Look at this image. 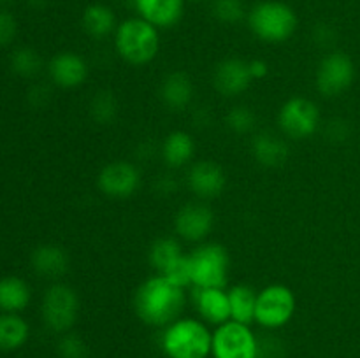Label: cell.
I'll list each match as a JSON object with an SVG mask.
<instances>
[{"instance_id": "obj_1", "label": "cell", "mask_w": 360, "mask_h": 358, "mask_svg": "<svg viewBox=\"0 0 360 358\" xmlns=\"http://www.w3.org/2000/svg\"><path fill=\"white\" fill-rule=\"evenodd\" d=\"M185 304L183 288L176 286L164 276L144 281L134 298L137 316L153 326L171 325L178 319Z\"/></svg>"}, {"instance_id": "obj_2", "label": "cell", "mask_w": 360, "mask_h": 358, "mask_svg": "<svg viewBox=\"0 0 360 358\" xmlns=\"http://www.w3.org/2000/svg\"><path fill=\"white\" fill-rule=\"evenodd\" d=\"M162 347L169 358H206L213 347V336L197 319H176L167 325Z\"/></svg>"}, {"instance_id": "obj_3", "label": "cell", "mask_w": 360, "mask_h": 358, "mask_svg": "<svg viewBox=\"0 0 360 358\" xmlns=\"http://www.w3.org/2000/svg\"><path fill=\"white\" fill-rule=\"evenodd\" d=\"M116 49L129 63L144 65L158 53L157 27L143 18L123 21L116 30Z\"/></svg>"}, {"instance_id": "obj_4", "label": "cell", "mask_w": 360, "mask_h": 358, "mask_svg": "<svg viewBox=\"0 0 360 358\" xmlns=\"http://www.w3.org/2000/svg\"><path fill=\"white\" fill-rule=\"evenodd\" d=\"M250 28L257 37L267 42H283L297 27L295 13L283 2H260L248 16Z\"/></svg>"}, {"instance_id": "obj_5", "label": "cell", "mask_w": 360, "mask_h": 358, "mask_svg": "<svg viewBox=\"0 0 360 358\" xmlns=\"http://www.w3.org/2000/svg\"><path fill=\"white\" fill-rule=\"evenodd\" d=\"M192 284L195 288H224L227 283L229 255L220 244H204L190 255Z\"/></svg>"}, {"instance_id": "obj_6", "label": "cell", "mask_w": 360, "mask_h": 358, "mask_svg": "<svg viewBox=\"0 0 360 358\" xmlns=\"http://www.w3.org/2000/svg\"><path fill=\"white\" fill-rule=\"evenodd\" d=\"M211 351L214 358H257L259 340L248 325L231 319L213 333Z\"/></svg>"}, {"instance_id": "obj_7", "label": "cell", "mask_w": 360, "mask_h": 358, "mask_svg": "<svg viewBox=\"0 0 360 358\" xmlns=\"http://www.w3.org/2000/svg\"><path fill=\"white\" fill-rule=\"evenodd\" d=\"M295 311L294 291L283 284H271L257 295L255 319L266 329H278L290 321Z\"/></svg>"}, {"instance_id": "obj_8", "label": "cell", "mask_w": 360, "mask_h": 358, "mask_svg": "<svg viewBox=\"0 0 360 358\" xmlns=\"http://www.w3.org/2000/svg\"><path fill=\"white\" fill-rule=\"evenodd\" d=\"M79 302L72 288L67 284H53L44 295L42 316L53 332H67L76 323Z\"/></svg>"}, {"instance_id": "obj_9", "label": "cell", "mask_w": 360, "mask_h": 358, "mask_svg": "<svg viewBox=\"0 0 360 358\" xmlns=\"http://www.w3.org/2000/svg\"><path fill=\"white\" fill-rule=\"evenodd\" d=\"M280 126L285 135L304 139L315 133L320 123V111L309 98H290L280 111Z\"/></svg>"}, {"instance_id": "obj_10", "label": "cell", "mask_w": 360, "mask_h": 358, "mask_svg": "<svg viewBox=\"0 0 360 358\" xmlns=\"http://www.w3.org/2000/svg\"><path fill=\"white\" fill-rule=\"evenodd\" d=\"M355 76L354 62L345 53H330L316 70V88L326 97H334L347 90Z\"/></svg>"}, {"instance_id": "obj_11", "label": "cell", "mask_w": 360, "mask_h": 358, "mask_svg": "<svg viewBox=\"0 0 360 358\" xmlns=\"http://www.w3.org/2000/svg\"><path fill=\"white\" fill-rule=\"evenodd\" d=\"M139 171L129 161H112L102 168L98 188L112 199H127L139 186Z\"/></svg>"}, {"instance_id": "obj_12", "label": "cell", "mask_w": 360, "mask_h": 358, "mask_svg": "<svg viewBox=\"0 0 360 358\" xmlns=\"http://www.w3.org/2000/svg\"><path fill=\"white\" fill-rule=\"evenodd\" d=\"M252 79L250 63L239 58H229L218 63L213 76L214 88L225 97H236V95L243 93L250 86Z\"/></svg>"}, {"instance_id": "obj_13", "label": "cell", "mask_w": 360, "mask_h": 358, "mask_svg": "<svg viewBox=\"0 0 360 358\" xmlns=\"http://www.w3.org/2000/svg\"><path fill=\"white\" fill-rule=\"evenodd\" d=\"M176 232L186 241H200L213 227V213L204 204H186L176 216Z\"/></svg>"}, {"instance_id": "obj_14", "label": "cell", "mask_w": 360, "mask_h": 358, "mask_svg": "<svg viewBox=\"0 0 360 358\" xmlns=\"http://www.w3.org/2000/svg\"><path fill=\"white\" fill-rule=\"evenodd\" d=\"M195 304L206 321L218 326L231 321V298L224 288H195Z\"/></svg>"}, {"instance_id": "obj_15", "label": "cell", "mask_w": 360, "mask_h": 358, "mask_svg": "<svg viewBox=\"0 0 360 358\" xmlns=\"http://www.w3.org/2000/svg\"><path fill=\"white\" fill-rule=\"evenodd\" d=\"M188 186L202 199L217 197L225 186V174L220 165L213 161H199L188 172Z\"/></svg>"}, {"instance_id": "obj_16", "label": "cell", "mask_w": 360, "mask_h": 358, "mask_svg": "<svg viewBox=\"0 0 360 358\" xmlns=\"http://www.w3.org/2000/svg\"><path fill=\"white\" fill-rule=\"evenodd\" d=\"M51 79L62 88L79 86L86 79V63L76 53H60L49 63Z\"/></svg>"}, {"instance_id": "obj_17", "label": "cell", "mask_w": 360, "mask_h": 358, "mask_svg": "<svg viewBox=\"0 0 360 358\" xmlns=\"http://www.w3.org/2000/svg\"><path fill=\"white\" fill-rule=\"evenodd\" d=\"M143 20L153 27H172L183 14V0H136Z\"/></svg>"}, {"instance_id": "obj_18", "label": "cell", "mask_w": 360, "mask_h": 358, "mask_svg": "<svg viewBox=\"0 0 360 358\" xmlns=\"http://www.w3.org/2000/svg\"><path fill=\"white\" fill-rule=\"evenodd\" d=\"M32 267L41 276L56 279V277H62L69 270V256L60 246H39L34 255H32Z\"/></svg>"}, {"instance_id": "obj_19", "label": "cell", "mask_w": 360, "mask_h": 358, "mask_svg": "<svg viewBox=\"0 0 360 358\" xmlns=\"http://www.w3.org/2000/svg\"><path fill=\"white\" fill-rule=\"evenodd\" d=\"M162 100L171 109H185L193 95L192 79L185 72H172L164 79L160 88Z\"/></svg>"}, {"instance_id": "obj_20", "label": "cell", "mask_w": 360, "mask_h": 358, "mask_svg": "<svg viewBox=\"0 0 360 358\" xmlns=\"http://www.w3.org/2000/svg\"><path fill=\"white\" fill-rule=\"evenodd\" d=\"M253 154L257 160L266 167H278L283 165L288 157L287 144L278 139L273 133H260L253 139Z\"/></svg>"}, {"instance_id": "obj_21", "label": "cell", "mask_w": 360, "mask_h": 358, "mask_svg": "<svg viewBox=\"0 0 360 358\" xmlns=\"http://www.w3.org/2000/svg\"><path fill=\"white\" fill-rule=\"evenodd\" d=\"M83 28L94 39H104L115 28V14L108 6L91 4L83 13Z\"/></svg>"}, {"instance_id": "obj_22", "label": "cell", "mask_w": 360, "mask_h": 358, "mask_svg": "<svg viewBox=\"0 0 360 358\" xmlns=\"http://www.w3.org/2000/svg\"><path fill=\"white\" fill-rule=\"evenodd\" d=\"M231 298V319L238 323H250L255 319V307H257V293L253 288L246 284H238L229 293Z\"/></svg>"}, {"instance_id": "obj_23", "label": "cell", "mask_w": 360, "mask_h": 358, "mask_svg": "<svg viewBox=\"0 0 360 358\" xmlns=\"http://www.w3.org/2000/svg\"><path fill=\"white\" fill-rule=\"evenodd\" d=\"M30 300V290L20 277H4L0 279V309L16 312L27 307Z\"/></svg>"}, {"instance_id": "obj_24", "label": "cell", "mask_w": 360, "mask_h": 358, "mask_svg": "<svg viewBox=\"0 0 360 358\" xmlns=\"http://www.w3.org/2000/svg\"><path fill=\"white\" fill-rule=\"evenodd\" d=\"M28 339V325L14 314L0 316V350L11 351L23 346Z\"/></svg>"}, {"instance_id": "obj_25", "label": "cell", "mask_w": 360, "mask_h": 358, "mask_svg": "<svg viewBox=\"0 0 360 358\" xmlns=\"http://www.w3.org/2000/svg\"><path fill=\"white\" fill-rule=\"evenodd\" d=\"M193 154V140L186 132H172L165 139L164 158L171 167L188 164Z\"/></svg>"}, {"instance_id": "obj_26", "label": "cell", "mask_w": 360, "mask_h": 358, "mask_svg": "<svg viewBox=\"0 0 360 358\" xmlns=\"http://www.w3.org/2000/svg\"><path fill=\"white\" fill-rule=\"evenodd\" d=\"M181 255V248L174 239H158L151 248V263L158 272L164 274Z\"/></svg>"}, {"instance_id": "obj_27", "label": "cell", "mask_w": 360, "mask_h": 358, "mask_svg": "<svg viewBox=\"0 0 360 358\" xmlns=\"http://www.w3.org/2000/svg\"><path fill=\"white\" fill-rule=\"evenodd\" d=\"M42 60L34 49L30 48H21L14 51L13 58H11V67L16 74L23 77H32L41 70Z\"/></svg>"}, {"instance_id": "obj_28", "label": "cell", "mask_w": 360, "mask_h": 358, "mask_svg": "<svg viewBox=\"0 0 360 358\" xmlns=\"http://www.w3.org/2000/svg\"><path fill=\"white\" fill-rule=\"evenodd\" d=\"M116 109H118V105H116L115 97H112V93H108V91L95 95L90 105L91 116L98 123H111L116 116Z\"/></svg>"}, {"instance_id": "obj_29", "label": "cell", "mask_w": 360, "mask_h": 358, "mask_svg": "<svg viewBox=\"0 0 360 358\" xmlns=\"http://www.w3.org/2000/svg\"><path fill=\"white\" fill-rule=\"evenodd\" d=\"M165 279L171 281L176 286L183 288L186 284H192V262H190V255H181L164 274Z\"/></svg>"}, {"instance_id": "obj_30", "label": "cell", "mask_w": 360, "mask_h": 358, "mask_svg": "<svg viewBox=\"0 0 360 358\" xmlns=\"http://www.w3.org/2000/svg\"><path fill=\"white\" fill-rule=\"evenodd\" d=\"M213 14L224 23H236L245 16L243 0H214Z\"/></svg>"}, {"instance_id": "obj_31", "label": "cell", "mask_w": 360, "mask_h": 358, "mask_svg": "<svg viewBox=\"0 0 360 358\" xmlns=\"http://www.w3.org/2000/svg\"><path fill=\"white\" fill-rule=\"evenodd\" d=\"M227 125L234 132L246 133L255 126V114L248 107H245V105L232 107L231 112L227 114Z\"/></svg>"}, {"instance_id": "obj_32", "label": "cell", "mask_w": 360, "mask_h": 358, "mask_svg": "<svg viewBox=\"0 0 360 358\" xmlns=\"http://www.w3.org/2000/svg\"><path fill=\"white\" fill-rule=\"evenodd\" d=\"M58 354L62 358H88V347L76 333H65L58 343Z\"/></svg>"}, {"instance_id": "obj_33", "label": "cell", "mask_w": 360, "mask_h": 358, "mask_svg": "<svg viewBox=\"0 0 360 358\" xmlns=\"http://www.w3.org/2000/svg\"><path fill=\"white\" fill-rule=\"evenodd\" d=\"M14 34H16V21L9 13H2L0 11V48L9 44L13 41Z\"/></svg>"}, {"instance_id": "obj_34", "label": "cell", "mask_w": 360, "mask_h": 358, "mask_svg": "<svg viewBox=\"0 0 360 358\" xmlns=\"http://www.w3.org/2000/svg\"><path fill=\"white\" fill-rule=\"evenodd\" d=\"M250 72H252L253 79H260L267 74V63L264 60H252L250 62Z\"/></svg>"}]
</instances>
